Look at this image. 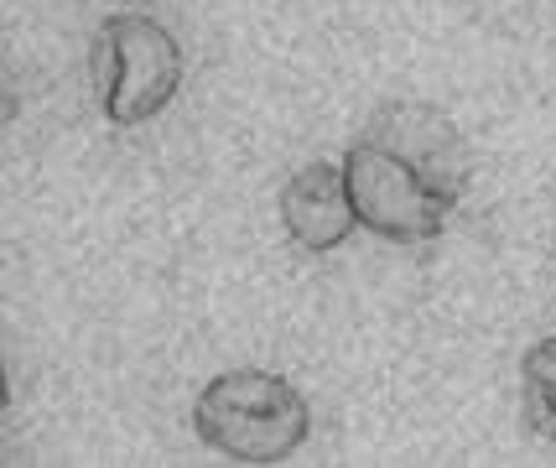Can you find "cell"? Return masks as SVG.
<instances>
[{
    "label": "cell",
    "instance_id": "1",
    "mask_svg": "<svg viewBox=\"0 0 556 468\" xmlns=\"http://www.w3.org/2000/svg\"><path fill=\"white\" fill-rule=\"evenodd\" d=\"M473 156L458 125L432 104L390 99L343 151V182L369 235L395 245L437 240L468 193Z\"/></svg>",
    "mask_w": 556,
    "mask_h": 468
},
{
    "label": "cell",
    "instance_id": "2",
    "mask_svg": "<svg viewBox=\"0 0 556 468\" xmlns=\"http://www.w3.org/2000/svg\"><path fill=\"white\" fill-rule=\"evenodd\" d=\"M193 432L229 464H281L313 432L302 391L266 370H229L193 401Z\"/></svg>",
    "mask_w": 556,
    "mask_h": 468
},
{
    "label": "cell",
    "instance_id": "3",
    "mask_svg": "<svg viewBox=\"0 0 556 468\" xmlns=\"http://www.w3.org/2000/svg\"><path fill=\"white\" fill-rule=\"evenodd\" d=\"M89 74L110 125H146L182 89V48L151 16H110L94 31Z\"/></svg>",
    "mask_w": 556,
    "mask_h": 468
},
{
    "label": "cell",
    "instance_id": "4",
    "mask_svg": "<svg viewBox=\"0 0 556 468\" xmlns=\"http://www.w3.org/2000/svg\"><path fill=\"white\" fill-rule=\"evenodd\" d=\"M281 229L296 250H339L354 229H359V214H354V198H349V182H343V167H328V162H313L302 173L287 177L281 188Z\"/></svg>",
    "mask_w": 556,
    "mask_h": 468
},
{
    "label": "cell",
    "instance_id": "5",
    "mask_svg": "<svg viewBox=\"0 0 556 468\" xmlns=\"http://www.w3.org/2000/svg\"><path fill=\"white\" fill-rule=\"evenodd\" d=\"M520 412L535 438L556 443V339L531 344L520 359Z\"/></svg>",
    "mask_w": 556,
    "mask_h": 468
}]
</instances>
